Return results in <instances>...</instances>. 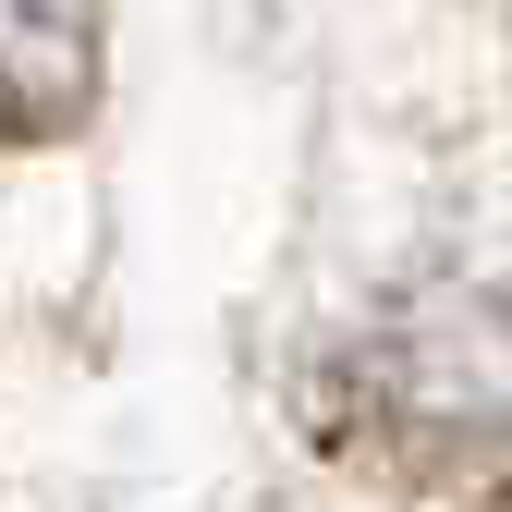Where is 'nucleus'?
Instances as JSON below:
<instances>
[{
  "label": "nucleus",
  "mask_w": 512,
  "mask_h": 512,
  "mask_svg": "<svg viewBox=\"0 0 512 512\" xmlns=\"http://www.w3.org/2000/svg\"><path fill=\"white\" fill-rule=\"evenodd\" d=\"M330 427L403 488L512 476V293L439 281L366 317L330 366Z\"/></svg>",
  "instance_id": "1"
},
{
  "label": "nucleus",
  "mask_w": 512,
  "mask_h": 512,
  "mask_svg": "<svg viewBox=\"0 0 512 512\" xmlns=\"http://www.w3.org/2000/svg\"><path fill=\"white\" fill-rule=\"evenodd\" d=\"M98 110V0H0V135H74Z\"/></svg>",
  "instance_id": "2"
}]
</instances>
